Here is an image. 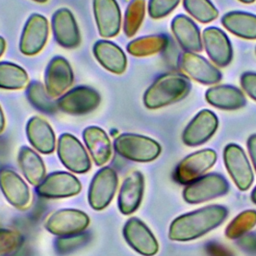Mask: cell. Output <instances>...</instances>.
I'll return each mask as SVG.
<instances>
[{
  "instance_id": "obj_1",
  "label": "cell",
  "mask_w": 256,
  "mask_h": 256,
  "mask_svg": "<svg viewBox=\"0 0 256 256\" xmlns=\"http://www.w3.org/2000/svg\"><path fill=\"white\" fill-rule=\"evenodd\" d=\"M227 214L224 206L210 205L180 215L170 224L168 237L178 242L194 240L218 227L226 219Z\"/></svg>"
},
{
  "instance_id": "obj_2",
  "label": "cell",
  "mask_w": 256,
  "mask_h": 256,
  "mask_svg": "<svg viewBox=\"0 0 256 256\" xmlns=\"http://www.w3.org/2000/svg\"><path fill=\"white\" fill-rule=\"evenodd\" d=\"M191 83L181 73H166L154 80L143 95V103L148 109H158L175 103L190 92Z\"/></svg>"
},
{
  "instance_id": "obj_3",
  "label": "cell",
  "mask_w": 256,
  "mask_h": 256,
  "mask_svg": "<svg viewBox=\"0 0 256 256\" xmlns=\"http://www.w3.org/2000/svg\"><path fill=\"white\" fill-rule=\"evenodd\" d=\"M115 151L125 159L135 162H150L161 153L160 144L144 135L123 133L114 140Z\"/></svg>"
},
{
  "instance_id": "obj_4",
  "label": "cell",
  "mask_w": 256,
  "mask_h": 256,
  "mask_svg": "<svg viewBox=\"0 0 256 256\" xmlns=\"http://www.w3.org/2000/svg\"><path fill=\"white\" fill-rule=\"evenodd\" d=\"M101 101L97 90L89 86H77L56 100L57 109L70 115H84L95 110Z\"/></svg>"
},
{
  "instance_id": "obj_5",
  "label": "cell",
  "mask_w": 256,
  "mask_h": 256,
  "mask_svg": "<svg viewBox=\"0 0 256 256\" xmlns=\"http://www.w3.org/2000/svg\"><path fill=\"white\" fill-rule=\"evenodd\" d=\"M229 184L220 174L210 173L199 177L186 185L183 190V198L187 203H202L228 192Z\"/></svg>"
},
{
  "instance_id": "obj_6",
  "label": "cell",
  "mask_w": 256,
  "mask_h": 256,
  "mask_svg": "<svg viewBox=\"0 0 256 256\" xmlns=\"http://www.w3.org/2000/svg\"><path fill=\"white\" fill-rule=\"evenodd\" d=\"M217 160V154L213 149H202L186 156L177 165L174 171V179L179 184H189L209 170Z\"/></svg>"
},
{
  "instance_id": "obj_7",
  "label": "cell",
  "mask_w": 256,
  "mask_h": 256,
  "mask_svg": "<svg viewBox=\"0 0 256 256\" xmlns=\"http://www.w3.org/2000/svg\"><path fill=\"white\" fill-rule=\"evenodd\" d=\"M57 152L61 163L70 171L82 174L90 170V158L84 146L74 135L61 134L58 139Z\"/></svg>"
},
{
  "instance_id": "obj_8",
  "label": "cell",
  "mask_w": 256,
  "mask_h": 256,
  "mask_svg": "<svg viewBox=\"0 0 256 256\" xmlns=\"http://www.w3.org/2000/svg\"><path fill=\"white\" fill-rule=\"evenodd\" d=\"M225 167L233 182L241 191H246L253 183L254 175L244 150L235 143L225 146L223 151Z\"/></svg>"
},
{
  "instance_id": "obj_9",
  "label": "cell",
  "mask_w": 256,
  "mask_h": 256,
  "mask_svg": "<svg viewBox=\"0 0 256 256\" xmlns=\"http://www.w3.org/2000/svg\"><path fill=\"white\" fill-rule=\"evenodd\" d=\"M49 34V24L45 16L33 13L27 19L19 41V50L23 55L34 56L45 46Z\"/></svg>"
},
{
  "instance_id": "obj_10",
  "label": "cell",
  "mask_w": 256,
  "mask_h": 256,
  "mask_svg": "<svg viewBox=\"0 0 256 256\" xmlns=\"http://www.w3.org/2000/svg\"><path fill=\"white\" fill-rule=\"evenodd\" d=\"M86 213L77 209H61L51 214L45 221V229L57 236L82 233L89 225Z\"/></svg>"
},
{
  "instance_id": "obj_11",
  "label": "cell",
  "mask_w": 256,
  "mask_h": 256,
  "mask_svg": "<svg viewBox=\"0 0 256 256\" xmlns=\"http://www.w3.org/2000/svg\"><path fill=\"white\" fill-rule=\"evenodd\" d=\"M118 178L110 167L101 168L93 177L88 190V202L94 210L106 208L114 197Z\"/></svg>"
},
{
  "instance_id": "obj_12",
  "label": "cell",
  "mask_w": 256,
  "mask_h": 256,
  "mask_svg": "<svg viewBox=\"0 0 256 256\" xmlns=\"http://www.w3.org/2000/svg\"><path fill=\"white\" fill-rule=\"evenodd\" d=\"M73 80V70L64 57L55 56L49 61L44 73V86L51 98L62 96Z\"/></svg>"
},
{
  "instance_id": "obj_13",
  "label": "cell",
  "mask_w": 256,
  "mask_h": 256,
  "mask_svg": "<svg viewBox=\"0 0 256 256\" xmlns=\"http://www.w3.org/2000/svg\"><path fill=\"white\" fill-rule=\"evenodd\" d=\"M38 195L44 198H65L77 195L81 191V183L68 172H53L36 186Z\"/></svg>"
},
{
  "instance_id": "obj_14",
  "label": "cell",
  "mask_w": 256,
  "mask_h": 256,
  "mask_svg": "<svg viewBox=\"0 0 256 256\" xmlns=\"http://www.w3.org/2000/svg\"><path fill=\"white\" fill-rule=\"evenodd\" d=\"M218 118L208 109L201 110L189 122L182 133V141L187 146H198L207 142L217 131Z\"/></svg>"
},
{
  "instance_id": "obj_15",
  "label": "cell",
  "mask_w": 256,
  "mask_h": 256,
  "mask_svg": "<svg viewBox=\"0 0 256 256\" xmlns=\"http://www.w3.org/2000/svg\"><path fill=\"white\" fill-rule=\"evenodd\" d=\"M51 28L54 39L63 48L73 49L80 44L79 28L73 13L68 8H59L53 13Z\"/></svg>"
},
{
  "instance_id": "obj_16",
  "label": "cell",
  "mask_w": 256,
  "mask_h": 256,
  "mask_svg": "<svg viewBox=\"0 0 256 256\" xmlns=\"http://www.w3.org/2000/svg\"><path fill=\"white\" fill-rule=\"evenodd\" d=\"M123 236L129 246L141 255L153 256L159 250L155 236L138 218L132 217L125 223Z\"/></svg>"
},
{
  "instance_id": "obj_17",
  "label": "cell",
  "mask_w": 256,
  "mask_h": 256,
  "mask_svg": "<svg viewBox=\"0 0 256 256\" xmlns=\"http://www.w3.org/2000/svg\"><path fill=\"white\" fill-rule=\"evenodd\" d=\"M179 67L192 79L202 84H215L222 78V74L216 66L195 52L185 51L182 53L179 58Z\"/></svg>"
},
{
  "instance_id": "obj_18",
  "label": "cell",
  "mask_w": 256,
  "mask_h": 256,
  "mask_svg": "<svg viewBox=\"0 0 256 256\" xmlns=\"http://www.w3.org/2000/svg\"><path fill=\"white\" fill-rule=\"evenodd\" d=\"M93 13L101 37L112 38L118 35L121 11L116 0H93Z\"/></svg>"
},
{
  "instance_id": "obj_19",
  "label": "cell",
  "mask_w": 256,
  "mask_h": 256,
  "mask_svg": "<svg viewBox=\"0 0 256 256\" xmlns=\"http://www.w3.org/2000/svg\"><path fill=\"white\" fill-rule=\"evenodd\" d=\"M202 42L209 58L220 67L230 64L233 49L228 36L217 27H208L202 33Z\"/></svg>"
},
{
  "instance_id": "obj_20",
  "label": "cell",
  "mask_w": 256,
  "mask_h": 256,
  "mask_svg": "<svg viewBox=\"0 0 256 256\" xmlns=\"http://www.w3.org/2000/svg\"><path fill=\"white\" fill-rule=\"evenodd\" d=\"M0 189L6 200L17 209H25L30 203V192L24 180L13 170H0Z\"/></svg>"
},
{
  "instance_id": "obj_21",
  "label": "cell",
  "mask_w": 256,
  "mask_h": 256,
  "mask_svg": "<svg viewBox=\"0 0 256 256\" xmlns=\"http://www.w3.org/2000/svg\"><path fill=\"white\" fill-rule=\"evenodd\" d=\"M144 191V178L141 172L134 171L124 180L119 196L118 208L124 215L134 213L141 204Z\"/></svg>"
},
{
  "instance_id": "obj_22",
  "label": "cell",
  "mask_w": 256,
  "mask_h": 256,
  "mask_svg": "<svg viewBox=\"0 0 256 256\" xmlns=\"http://www.w3.org/2000/svg\"><path fill=\"white\" fill-rule=\"evenodd\" d=\"M93 54L98 63L107 71L122 74L126 70L127 58L124 51L109 40H98L93 45Z\"/></svg>"
},
{
  "instance_id": "obj_23",
  "label": "cell",
  "mask_w": 256,
  "mask_h": 256,
  "mask_svg": "<svg viewBox=\"0 0 256 256\" xmlns=\"http://www.w3.org/2000/svg\"><path fill=\"white\" fill-rule=\"evenodd\" d=\"M171 30L179 45L187 52L202 50V38L198 26L186 15L179 14L171 22Z\"/></svg>"
},
{
  "instance_id": "obj_24",
  "label": "cell",
  "mask_w": 256,
  "mask_h": 256,
  "mask_svg": "<svg viewBox=\"0 0 256 256\" xmlns=\"http://www.w3.org/2000/svg\"><path fill=\"white\" fill-rule=\"evenodd\" d=\"M29 143L40 153L50 154L55 150L56 139L50 124L38 116L31 117L26 125Z\"/></svg>"
},
{
  "instance_id": "obj_25",
  "label": "cell",
  "mask_w": 256,
  "mask_h": 256,
  "mask_svg": "<svg viewBox=\"0 0 256 256\" xmlns=\"http://www.w3.org/2000/svg\"><path fill=\"white\" fill-rule=\"evenodd\" d=\"M206 101L219 109L236 110L246 105L243 92L232 85H218L209 88L205 92Z\"/></svg>"
},
{
  "instance_id": "obj_26",
  "label": "cell",
  "mask_w": 256,
  "mask_h": 256,
  "mask_svg": "<svg viewBox=\"0 0 256 256\" xmlns=\"http://www.w3.org/2000/svg\"><path fill=\"white\" fill-rule=\"evenodd\" d=\"M83 140L94 163L102 166L111 157V142L106 132L98 126H88L83 130Z\"/></svg>"
},
{
  "instance_id": "obj_27",
  "label": "cell",
  "mask_w": 256,
  "mask_h": 256,
  "mask_svg": "<svg viewBox=\"0 0 256 256\" xmlns=\"http://www.w3.org/2000/svg\"><path fill=\"white\" fill-rule=\"evenodd\" d=\"M222 25L232 34L253 40L256 39V15L243 11H231L221 19Z\"/></svg>"
},
{
  "instance_id": "obj_28",
  "label": "cell",
  "mask_w": 256,
  "mask_h": 256,
  "mask_svg": "<svg viewBox=\"0 0 256 256\" xmlns=\"http://www.w3.org/2000/svg\"><path fill=\"white\" fill-rule=\"evenodd\" d=\"M18 163L27 181L37 186L45 178V165L41 157L31 148L22 146L18 153Z\"/></svg>"
},
{
  "instance_id": "obj_29",
  "label": "cell",
  "mask_w": 256,
  "mask_h": 256,
  "mask_svg": "<svg viewBox=\"0 0 256 256\" xmlns=\"http://www.w3.org/2000/svg\"><path fill=\"white\" fill-rule=\"evenodd\" d=\"M170 38L166 34H153L142 36L130 41L127 46V52L135 57L150 56L168 48Z\"/></svg>"
},
{
  "instance_id": "obj_30",
  "label": "cell",
  "mask_w": 256,
  "mask_h": 256,
  "mask_svg": "<svg viewBox=\"0 0 256 256\" xmlns=\"http://www.w3.org/2000/svg\"><path fill=\"white\" fill-rule=\"evenodd\" d=\"M29 77L25 69L9 61L0 62V89L19 90L28 83Z\"/></svg>"
},
{
  "instance_id": "obj_31",
  "label": "cell",
  "mask_w": 256,
  "mask_h": 256,
  "mask_svg": "<svg viewBox=\"0 0 256 256\" xmlns=\"http://www.w3.org/2000/svg\"><path fill=\"white\" fill-rule=\"evenodd\" d=\"M26 95L30 104L43 113L52 114L58 110L56 101L52 100L47 93L45 86L39 81L34 80L28 84Z\"/></svg>"
},
{
  "instance_id": "obj_32",
  "label": "cell",
  "mask_w": 256,
  "mask_h": 256,
  "mask_svg": "<svg viewBox=\"0 0 256 256\" xmlns=\"http://www.w3.org/2000/svg\"><path fill=\"white\" fill-rule=\"evenodd\" d=\"M146 10L145 0H131L127 5L124 22H123V31L127 37H132L139 30Z\"/></svg>"
},
{
  "instance_id": "obj_33",
  "label": "cell",
  "mask_w": 256,
  "mask_h": 256,
  "mask_svg": "<svg viewBox=\"0 0 256 256\" xmlns=\"http://www.w3.org/2000/svg\"><path fill=\"white\" fill-rule=\"evenodd\" d=\"M183 6L194 19L201 23H209L219 14L210 0H183Z\"/></svg>"
},
{
  "instance_id": "obj_34",
  "label": "cell",
  "mask_w": 256,
  "mask_h": 256,
  "mask_svg": "<svg viewBox=\"0 0 256 256\" xmlns=\"http://www.w3.org/2000/svg\"><path fill=\"white\" fill-rule=\"evenodd\" d=\"M256 225V211L245 210L238 214L227 226L225 235L229 239H237Z\"/></svg>"
},
{
  "instance_id": "obj_35",
  "label": "cell",
  "mask_w": 256,
  "mask_h": 256,
  "mask_svg": "<svg viewBox=\"0 0 256 256\" xmlns=\"http://www.w3.org/2000/svg\"><path fill=\"white\" fill-rule=\"evenodd\" d=\"M23 244V236L20 232L11 229L0 228V256L14 255Z\"/></svg>"
},
{
  "instance_id": "obj_36",
  "label": "cell",
  "mask_w": 256,
  "mask_h": 256,
  "mask_svg": "<svg viewBox=\"0 0 256 256\" xmlns=\"http://www.w3.org/2000/svg\"><path fill=\"white\" fill-rule=\"evenodd\" d=\"M181 0H149L148 14L153 19H160L170 14Z\"/></svg>"
},
{
  "instance_id": "obj_37",
  "label": "cell",
  "mask_w": 256,
  "mask_h": 256,
  "mask_svg": "<svg viewBox=\"0 0 256 256\" xmlns=\"http://www.w3.org/2000/svg\"><path fill=\"white\" fill-rule=\"evenodd\" d=\"M88 240V235L85 233H79L68 236H60L55 242V247L60 253L69 252L82 244H84Z\"/></svg>"
},
{
  "instance_id": "obj_38",
  "label": "cell",
  "mask_w": 256,
  "mask_h": 256,
  "mask_svg": "<svg viewBox=\"0 0 256 256\" xmlns=\"http://www.w3.org/2000/svg\"><path fill=\"white\" fill-rule=\"evenodd\" d=\"M240 84L247 95L256 101V73L244 72L240 77Z\"/></svg>"
},
{
  "instance_id": "obj_39",
  "label": "cell",
  "mask_w": 256,
  "mask_h": 256,
  "mask_svg": "<svg viewBox=\"0 0 256 256\" xmlns=\"http://www.w3.org/2000/svg\"><path fill=\"white\" fill-rule=\"evenodd\" d=\"M247 147H248L249 155H250V158L252 160L253 166L256 170V134H253L248 138Z\"/></svg>"
},
{
  "instance_id": "obj_40",
  "label": "cell",
  "mask_w": 256,
  "mask_h": 256,
  "mask_svg": "<svg viewBox=\"0 0 256 256\" xmlns=\"http://www.w3.org/2000/svg\"><path fill=\"white\" fill-rule=\"evenodd\" d=\"M4 129H5V117H4L3 110L0 106V135L3 133Z\"/></svg>"
},
{
  "instance_id": "obj_41",
  "label": "cell",
  "mask_w": 256,
  "mask_h": 256,
  "mask_svg": "<svg viewBox=\"0 0 256 256\" xmlns=\"http://www.w3.org/2000/svg\"><path fill=\"white\" fill-rule=\"evenodd\" d=\"M5 49H6V41L2 36H0V57L4 53Z\"/></svg>"
},
{
  "instance_id": "obj_42",
  "label": "cell",
  "mask_w": 256,
  "mask_h": 256,
  "mask_svg": "<svg viewBox=\"0 0 256 256\" xmlns=\"http://www.w3.org/2000/svg\"><path fill=\"white\" fill-rule=\"evenodd\" d=\"M251 200L253 203L256 204V187L253 189V191L251 193Z\"/></svg>"
},
{
  "instance_id": "obj_43",
  "label": "cell",
  "mask_w": 256,
  "mask_h": 256,
  "mask_svg": "<svg viewBox=\"0 0 256 256\" xmlns=\"http://www.w3.org/2000/svg\"><path fill=\"white\" fill-rule=\"evenodd\" d=\"M239 1L242 3H245V4H250V3H253L255 0H239Z\"/></svg>"
},
{
  "instance_id": "obj_44",
  "label": "cell",
  "mask_w": 256,
  "mask_h": 256,
  "mask_svg": "<svg viewBox=\"0 0 256 256\" xmlns=\"http://www.w3.org/2000/svg\"><path fill=\"white\" fill-rule=\"evenodd\" d=\"M33 1H35V2H37V3H45V2H47L48 0H33Z\"/></svg>"
}]
</instances>
